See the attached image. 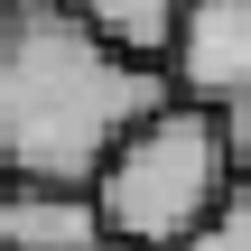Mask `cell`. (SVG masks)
Returning <instances> with one entry per match:
<instances>
[{"instance_id": "obj_2", "label": "cell", "mask_w": 251, "mask_h": 251, "mask_svg": "<svg viewBox=\"0 0 251 251\" xmlns=\"http://www.w3.org/2000/svg\"><path fill=\"white\" fill-rule=\"evenodd\" d=\"M233 140H224V112L205 102H168L112 168H102V224L121 251H186L233 196Z\"/></svg>"}, {"instance_id": "obj_3", "label": "cell", "mask_w": 251, "mask_h": 251, "mask_svg": "<svg viewBox=\"0 0 251 251\" xmlns=\"http://www.w3.org/2000/svg\"><path fill=\"white\" fill-rule=\"evenodd\" d=\"M168 75H177V102H205V112L242 102L251 93V0H186Z\"/></svg>"}, {"instance_id": "obj_5", "label": "cell", "mask_w": 251, "mask_h": 251, "mask_svg": "<svg viewBox=\"0 0 251 251\" xmlns=\"http://www.w3.org/2000/svg\"><path fill=\"white\" fill-rule=\"evenodd\" d=\"M93 37H112L121 56H149V65H168V47H177V28H186V0H65Z\"/></svg>"}, {"instance_id": "obj_7", "label": "cell", "mask_w": 251, "mask_h": 251, "mask_svg": "<svg viewBox=\"0 0 251 251\" xmlns=\"http://www.w3.org/2000/svg\"><path fill=\"white\" fill-rule=\"evenodd\" d=\"M224 140H233V177H251V93L224 102Z\"/></svg>"}, {"instance_id": "obj_1", "label": "cell", "mask_w": 251, "mask_h": 251, "mask_svg": "<svg viewBox=\"0 0 251 251\" xmlns=\"http://www.w3.org/2000/svg\"><path fill=\"white\" fill-rule=\"evenodd\" d=\"M177 102V75L93 37L65 0H0V177L102 186V168Z\"/></svg>"}, {"instance_id": "obj_6", "label": "cell", "mask_w": 251, "mask_h": 251, "mask_svg": "<svg viewBox=\"0 0 251 251\" xmlns=\"http://www.w3.org/2000/svg\"><path fill=\"white\" fill-rule=\"evenodd\" d=\"M186 251H251V177L233 186V196H224V214H214V224H205V233H196Z\"/></svg>"}, {"instance_id": "obj_4", "label": "cell", "mask_w": 251, "mask_h": 251, "mask_svg": "<svg viewBox=\"0 0 251 251\" xmlns=\"http://www.w3.org/2000/svg\"><path fill=\"white\" fill-rule=\"evenodd\" d=\"M102 196L93 186H37V177H0V251H102Z\"/></svg>"}]
</instances>
